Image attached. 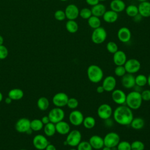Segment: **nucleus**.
Returning a JSON list of instances; mask_svg holds the SVG:
<instances>
[{
    "label": "nucleus",
    "mask_w": 150,
    "mask_h": 150,
    "mask_svg": "<svg viewBox=\"0 0 150 150\" xmlns=\"http://www.w3.org/2000/svg\"><path fill=\"white\" fill-rule=\"evenodd\" d=\"M59 1H63V2H65V1H68V0H59Z\"/></svg>",
    "instance_id": "obj_60"
},
{
    "label": "nucleus",
    "mask_w": 150,
    "mask_h": 150,
    "mask_svg": "<svg viewBox=\"0 0 150 150\" xmlns=\"http://www.w3.org/2000/svg\"><path fill=\"white\" fill-rule=\"evenodd\" d=\"M104 146L113 148L117 146L120 141V137L117 132H110L103 138Z\"/></svg>",
    "instance_id": "obj_6"
},
{
    "label": "nucleus",
    "mask_w": 150,
    "mask_h": 150,
    "mask_svg": "<svg viewBox=\"0 0 150 150\" xmlns=\"http://www.w3.org/2000/svg\"><path fill=\"white\" fill-rule=\"evenodd\" d=\"M111 92V98L115 103L118 105H123L125 103L127 95L123 90L114 89Z\"/></svg>",
    "instance_id": "obj_14"
},
{
    "label": "nucleus",
    "mask_w": 150,
    "mask_h": 150,
    "mask_svg": "<svg viewBox=\"0 0 150 150\" xmlns=\"http://www.w3.org/2000/svg\"><path fill=\"white\" fill-rule=\"evenodd\" d=\"M141 97L143 101H150V90L146 89L141 93Z\"/></svg>",
    "instance_id": "obj_45"
},
{
    "label": "nucleus",
    "mask_w": 150,
    "mask_h": 150,
    "mask_svg": "<svg viewBox=\"0 0 150 150\" xmlns=\"http://www.w3.org/2000/svg\"><path fill=\"white\" fill-rule=\"evenodd\" d=\"M97 115L101 119L104 120L111 118L112 115L113 110L112 107L108 104L104 103L99 105L97 108Z\"/></svg>",
    "instance_id": "obj_9"
},
{
    "label": "nucleus",
    "mask_w": 150,
    "mask_h": 150,
    "mask_svg": "<svg viewBox=\"0 0 150 150\" xmlns=\"http://www.w3.org/2000/svg\"><path fill=\"white\" fill-rule=\"evenodd\" d=\"M48 117L49 118L50 122L53 124H56L57 122L63 120L65 117V113L62 108L56 107L49 111Z\"/></svg>",
    "instance_id": "obj_7"
},
{
    "label": "nucleus",
    "mask_w": 150,
    "mask_h": 150,
    "mask_svg": "<svg viewBox=\"0 0 150 150\" xmlns=\"http://www.w3.org/2000/svg\"><path fill=\"white\" fill-rule=\"evenodd\" d=\"M131 150H144L145 145L143 142L136 140L131 143Z\"/></svg>",
    "instance_id": "obj_37"
},
{
    "label": "nucleus",
    "mask_w": 150,
    "mask_h": 150,
    "mask_svg": "<svg viewBox=\"0 0 150 150\" xmlns=\"http://www.w3.org/2000/svg\"><path fill=\"white\" fill-rule=\"evenodd\" d=\"M69 108L72 109V110H74L76 109L78 105H79V101L77 100V99H76V98H69L66 105Z\"/></svg>",
    "instance_id": "obj_42"
},
{
    "label": "nucleus",
    "mask_w": 150,
    "mask_h": 150,
    "mask_svg": "<svg viewBox=\"0 0 150 150\" xmlns=\"http://www.w3.org/2000/svg\"><path fill=\"white\" fill-rule=\"evenodd\" d=\"M69 98L68 96L65 93L59 92L54 95L52 102L56 107L62 108L67 105Z\"/></svg>",
    "instance_id": "obj_11"
},
{
    "label": "nucleus",
    "mask_w": 150,
    "mask_h": 150,
    "mask_svg": "<svg viewBox=\"0 0 150 150\" xmlns=\"http://www.w3.org/2000/svg\"><path fill=\"white\" fill-rule=\"evenodd\" d=\"M102 17L104 22L108 23H112L117 21L118 18V14L115 11L110 9L106 11Z\"/></svg>",
    "instance_id": "obj_24"
},
{
    "label": "nucleus",
    "mask_w": 150,
    "mask_h": 150,
    "mask_svg": "<svg viewBox=\"0 0 150 150\" xmlns=\"http://www.w3.org/2000/svg\"><path fill=\"white\" fill-rule=\"evenodd\" d=\"M11 101H12V99H11L9 97H8L5 99V102H6L7 104L11 103Z\"/></svg>",
    "instance_id": "obj_52"
},
{
    "label": "nucleus",
    "mask_w": 150,
    "mask_h": 150,
    "mask_svg": "<svg viewBox=\"0 0 150 150\" xmlns=\"http://www.w3.org/2000/svg\"><path fill=\"white\" fill-rule=\"evenodd\" d=\"M101 150H111V149L110 147H108V146H104L103 147V148L101 149Z\"/></svg>",
    "instance_id": "obj_53"
},
{
    "label": "nucleus",
    "mask_w": 150,
    "mask_h": 150,
    "mask_svg": "<svg viewBox=\"0 0 150 150\" xmlns=\"http://www.w3.org/2000/svg\"><path fill=\"white\" fill-rule=\"evenodd\" d=\"M110 7L111 10L119 13L125 11L126 5L122 0H112L110 4Z\"/></svg>",
    "instance_id": "obj_23"
},
{
    "label": "nucleus",
    "mask_w": 150,
    "mask_h": 150,
    "mask_svg": "<svg viewBox=\"0 0 150 150\" xmlns=\"http://www.w3.org/2000/svg\"><path fill=\"white\" fill-rule=\"evenodd\" d=\"M129 125L133 129L139 130L144 127L145 121L141 117H135L132 119Z\"/></svg>",
    "instance_id": "obj_27"
},
{
    "label": "nucleus",
    "mask_w": 150,
    "mask_h": 150,
    "mask_svg": "<svg viewBox=\"0 0 150 150\" xmlns=\"http://www.w3.org/2000/svg\"><path fill=\"white\" fill-rule=\"evenodd\" d=\"M2 98H3V96H2V93L0 92V102L2 100Z\"/></svg>",
    "instance_id": "obj_56"
},
{
    "label": "nucleus",
    "mask_w": 150,
    "mask_h": 150,
    "mask_svg": "<svg viewBox=\"0 0 150 150\" xmlns=\"http://www.w3.org/2000/svg\"><path fill=\"white\" fill-rule=\"evenodd\" d=\"M114 121L121 125H128L134 118L132 110L128 106L120 105L112 112Z\"/></svg>",
    "instance_id": "obj_1"
},
{
    "label": "nucleus",
    "mask_w": 150,
    "mask_h": 150,
    "mask_svg": "<svg viewBox=\"0 0 150 150\" xmlns=\"http://www.w3.org/2000/svg\"><path fill=\"white\" fill-rule=\"evenodd\" d=\"M111 150H118L117 146H115V147H113V148H111Z\"/></svg>",
    "instance_id": "obj_57"
},
{
    "label": "nucleus",
    "mask_w": 150,
    "mask_h": 150,
    "mask_svg": "<svg viewBox=\"0 0 150 150\" xmlns=\"http://www.w3.org/2000/svg\"><path fill=\"white\" fill-rule=\"evenodd\" d=\"M117 148L118 150H131V144L127 141H120Z\"/></svg>",
    "instance_id": "obj_40"
},
{
    "label": "nucleus",
    "mask_w": 150,
    "mask_h": 150,
    "mask_svg": "<svg viewBox=\"0 0 150 150\" xmlns=\"http://www.w3.org/2000/svg\"><path fill=\"white\" fill-rule=\"evenodd\" d=\"M138 13L143 18L150 16V2L146 1L140 2L138 6Z\"/></svg>",
    "instance_id": "obj_21"
},
{
    "label": "nucleus",
    "mask_w": 150,
    "mask_h": 150,
    "mask_svg": "<svg viewBox=\"0 0 150 150\" xmlns=\"http://www.w3.org/2000/svg\"><path fill=\"white\" fill-rule=\"evenodd\" d=\"M43 127V124L42 123L41 120L34 119L30 121V128L32 130L35 131H38L42 129Z\"/></svg>",
    "instance_id": "obj_35"
},
{
    "label": "nucleus",
    "mask_w": 150,
    "mask_h": 150,
    "mask_svg": "<svg viewBox=\"0 0 150 150\" xmlns=\"http://www.w3.org/2000/svg\"><path fill=\"white\" fill-rule=\"evenodd\" d=\"M8 97L12 100H19L23 97V91L19 88H13L9 91Z\"/></svg>",
    "instance_id": "obj_26"
},
{
    "label": "nucleus",
    "mask_w": 150,
    "mask_h": 150,
    "mask_svg": "<svg viewBox=\"0 0 150 150\" xmlns=\"http://www.w3.org/2000/svg\"><path fill=\"white\" fill-rule=\"evenodd\" d=\"M49 144L47 139L42 135H36L33 139V144L35 148L39 150L45 149L46 147Z\"/></svg>",
    "instance_id": "obj_15"
},
{
    "label": "nucleus",
    "mask_w": 150,
    "mask_h": 150,
    "mask_svg": "<svg viewBox=\"0 0 150 150\" xmlns=\"http://www.w3.org/2000/svg\"><path fill=\"white\" fill-rule=\"evenodd\" d=\"M125 11L126 14L128 16L133 18L138 13V6L134 5V4L129 5L128 6L125 7Z\"/></svg>",
    "instance_id": "obj_32"
},
{
    "label": "nucleus",
    "mask_w": 150,
    "mask_h": 150,
    "mask_svg": "<svg viewBox=\"0 0 150 150\" xmlns=\"http://www.w3.org/2000/svg\"><path fill=\"white\" fill-rule=\"evenodd\" d=\"M79 9L73 4L68 5L64 10L66 17L68 20H76L79 16Z\"/></svg>",
    "instance_id": "obj_13"
},
{
    "label": "nucleus",
    "mask_w": 150,
    "mask_h": 150,
    "mask_svg": "<svg viewBox=\"0 0 150 150\" xmlns=\"http://www.w3.org/2000/svg\"><path fill=\"white\" fill-rule=\"evenodd\" d=\"M56 131L60 135H67L70 131V126L66 121L62 120L55 124Z\"/></svg>",
    "instance_id": "obj_22"
},
{
    "label": "nucleus",
    "mask_w": 150,
    "mask_h": 150,
    "mask_svg": "<svg viewBox=\"0 0 150 150\" xmlns=\"http://www.w3.org/2000/svg\"><path fill=\"white\" fill-rule=\"evenodd\" d=\"M77 150H93L91 146L88 141H82L77 146Z\"/></svg>",
    "instance_id": "obj_39"
},
{
    "label": "nucleus",
    "mask_w": 150,
    "mask_h": 150,
    "mask_svg": "<svg viewBox=\"0 0 150 150\" xmlns=\"http://www.w3.org/2000/svg\"><path fill=\"white\" fill-rule=\"evenodd\" d=\"M45 150H56V148L54 145L49 144L46 147Z\"/></svg>",
    "instance_id": "obj_51"
},
{
    "label": "nucleus",
    "mask_w": 150,
    "mask_h": 150,
    "mask_svg": "<svg viewBox=\"0 0 150 150\" xmlns=\"http://www.w3.org/2000/svg\"><path fill=\"white\" fill-rule=\"evenodd\" d=\"M118 39L122 43L128 42L131 38V30L127 27H121L117 32Z\"/></svg>",
    "instance_id": "obj_17"
},
{
    "label": "nucleus",
    "mask_w": 150,
    "mask_h": 150,
    "mask_svg": "<svg viewBox=\"0 0 150 150\" xmlns=\"http://www.w3.org/2000/svg\"><path fill=\"white\" fill-rule=\"evenodd\" d=\"M54 17L57 21H64L66 18L64 11H63V10H61V9L57 10L54 12Z\"/></svg>",
    "instance_id": "obj_43"
},
{
    "label": "nucleus",
    "mask_w": 150,
    "mask_h": 150,
    "mask_svg": "<svg viewBox=\"0 0 150 150\" xmlns=\"http://www.w3.org/2000/svg\"><path fill=\"white\" fill-rule=\"evenodd\" d=\"M106 49L109 53L112 54L115 53L117 50H118L117 44L113 41H110L107 43Z\"/></svg>",
    "instance_id": "obj_38"
},
{
    "label": "nucleus",
    "mask_w": 150,
    "mask_h": 150,
    "mask_svg": "<svg viewBox=\"0 0 150 150\" xmlns=\"http://www.w3.org/2000/svg\"><path fill=\"white\" fill-rule=\"evenodd\" d=\"M117 84V80L112 76H108L105 77L102 83V86L104 87L105 91L110 92L112 91Z\"/></svg>",
    "instance_id": "obj_16"
},
{
    "label": "nucleus",
    "mask_w": 150,
    "mask_h": 150,
    "mask_svg": "<svg viewBox=\"0 0 150 150\" xmlns=\"http://www.w3.org/2000/svg\"><path fill=\"white\" fill-rule=\"evenodd\" d=\"M112 60L116 66H124L127 60V55L124 51L118 50L113 54Z\"/></svg>",
    "instance_id": "obj_20"
},
{
    "label": "nucleus",
    "mask_w": 150,
    "mask_h": 150,
    "mask_svg": "<svg viewBox=\"0 0 150 150\" xmlns=\"http://www.w3.org/2000/svg\"><path fill=\"white\" fill-rule=\"evenodd\" d=\"M56 127L55 124L51 122L45 124L44 127V132L48 137H52L56 133Z\"/></svg>",
    "instance_id": "obj_31"
},
{
    "label": "nucleus",
    "mask_w": 150,
    "mask_h": 150,
    "mask_svg": "<svg viewBox=\"0 0 150 150\" xmlns=\"http://www.w3.org/2000/svg\"><path fill=\"white\" fill-rule=\"evenodd\" d=\"M88 142L92 148L95 150H100L104 146L103 138L97 135H93L90 137Z\"/></svg>",
    "instance_id": "obj_19"
},
{
    "label": "nucleus",
    "mask_w": 150,
    "mask_h": 150,
    "mask_svg": "<svg viewBox=\"0 0 150 150\" xmlns=\"http://www.w3.org/2000/svg\"><path fill=\"white\" fill-rule=\"evenodd\" d=\"M121 81L122 86L127 89H130L135 86V76L132 74L127 73L121 77Z\"/></svg>",
    "instance_id": "obj_18"
},
{
    "label": "nucleus",
    "mask_w": 150,
    "mask_h": 150,
    "mask_svg": "<svg viewBox=\"0 0 150 150\" xmlns=\"http://www.w3.org/2000/svg\"><path fill=\"white\" fill-rule=\"evenodd\" d=\"M107 33L106 30L103 27H99L94 29L91 33V39L92 42L96 44L100 45L105 42L107 39Z\"/></svg>",
    "instance_id": "obj_5"
},
{
    "label": "nucleus",
    "mask_w": 150,
    "mask_h": 150,
    "mask_svg": "<svg viewBox=\"0 0 150 150\" xmlns=\"http://www.w3.org/2000/svg\"><path fill=\"white\" fill-rule=\"evenodd\" d=\"M143 17L138 13L137 15H135L134 17H133V20L136 22H139L142 20V18Z\"/></svg>",
    "instance_id": "obj_48"
},
{
    "label": "nucleus",
    "mask_w": 150,
    "mask_h": 150,
    "mask_svg": "<svg viewBox=\"0 0 150 150\" xmlns=\"http://www.w3.org/2000/svg\"><path fill=\"white\" fill-rule=\"evenodd\" d=\"M8 55V50L3 45H0V59L3 60L7 57Z\"/></svg>",
    "instance_id": "obj_44"
},
{
    "label": "nucleus",
    "mask_w": 150,
    "mask_h": 150,
    "mask_svg": "<svg viewBox=\"0 0 150 150\" xmlns=\"http://www.w3.org/2000/svg\"><path fill=\"white\" fill-rule=\"evenodd\" d=\"M96 120L95 118L92 116H87L84 118L82 124L86 128V129H90L94 127L96 125Z\"/></svg>",
    "instance_id": "obj_30"
},
{
    "label": "nucleus",
    "mask_w": 150,
    "mask_h": 150,
    "mask_svg": "<svg viewBox=\"0 0 150 150\" xmlns=\"http://www.w3.org/2000/svg\"><path fill=\"white\" fill-rule=\"evenodd\" d=\"M106 0H99V1H101V2H103V1H105Z\"/></svg>",
    "instance_id": "obj_61"
},
{
    "label": "nucleus",
    "mask_w": 150,
    "mask_h": 150,
    "mask_svg": "<svg viewBox=\"0 0 150 150\" xmlns=\"http://www.w3.org/2000/svg\"><path fill=\"white\" fill-rule=\"evenodd\" d=\"M87 23L88 26L93 29L101 26V20L100 18L94 15H91L87 19Z\"/></svg>",
    "instance_id": "obj_29"
},
{
    "label": "nucleus",
    "mask_w": 150,
    "mask_h": 150,
    "mask_svg": "<svg viewBox=\"0 0 150 150\" xmlns=\"http://www.w3.org/2000/svg\"><path fill=\"white\" fill-rule=\"evenodd\" d=\"M87 75L91 83H98L103 80L104 73L102 69L98 65L91 64L87 69Z\"/></svg>",
    "instance_id": "obj_3"
},
{
    "label": "nucleus",
    "mask_w": 150,
    "mask_h": 150,
    "mask_svg": "<svg viewBox=\"0 0 150 150\" xmlns=\"http://www.w3.org/2000/svg\"><path fill=\"white\" fill-rule=\"evenodd\" d=\"M135 86L142 87L147 84V77L142 74H139L135 77Z\"/></svg>",
    "instance_id": "obj_34"
},
{
    "label": "nucleus",
    "mask_w": 150,
    "mask_h": 150,
    "mask_svg": "<svg viewBox=\"0 0 150 150\" xmlns=\"http://www.w3.org/2000/svg\"><path fill=\"white\" fill-rule=\"evenodd\" d=\"M84 118L83 114L80 111L77 110L71 111L69 115V120L70 124L76 127L80 126L82 124Z\"/></svg>",
    "instance_id": "obj_10"
},
{
    "label": "nucleus",
    "mask_w": 150,
    "mask_h": 150,
    "mask_svg": "<svg viewBox=\"0 0 150 150\" xmlns=\"http://www.w3.org/2000/svg\"><path fill=\"white\" fill-rule=\"evenodd\" d=\"M96 91H97V92L98 93H100V94L103 93H104V92L105 91L104 88V87L102 86V85H101V86H98L96 88Z\"/></svg>",
    "instance_id": "obj_50"
},
{
    "label": "nucleus",
    "mask_w": 150,
    "mask_h": 150,
    "mask_svg": "<svg viewBox=\"0 0 150 150\" xmlns=\"http://www.w3.org/2000/svg\"><path fill=\"white\" fill-rule=\"evenodd\" d=\"M94 150H95V149H94Z\"/></svg>",
    "instance_id": "obj_63"
},
{
    "label": "nucleus",
    "mask_w": 150,
    "mask_h": 150,
    "mask_svg": "<svg viewBox=\"0 0 150 150\" xmlns=\"http://www.w3.org/2000/svg\"><path fill=\"white\" fill-rule=\"evenodd\" d=\"M142 101L141 92L134 90L127 95L125 104L132 110H135L141 107Z\"/></svg>",
    "instance_id": "obj_2"
},
{
    "label": "nucleus",
    "mask_w": 150,
    "mask_h": 150,
    "mask_svg": "<svg viewBox=\"0 0 150 150\" xmlns=\"http://www.w3.org/2000/svg\"><path fill=\"white\" fill-rule=\"evenodd\" d=\"M147 84L150 87V74L147 77Z\"/></svg>",
    "instance_id": "obj_55"
},
{
    "label": "nucleus",
    "mask_w": 150,
    "mask_h": 150,
    "mask_svg": "<svg viewBox=\"0 0 150 150\" xmlns=\"http://www.w3.org/2000/svg\"><path fill=\"white\" fill-rule=\"evenodd\" d=\"M69 150H77V149H76V148H71V149H70Z\"/></svg>",
    "instance_id": "obj_59"
},
{
    "label": "nucleus",
    "mask_w": 150,
    "mask_h": 150,
    "mask_svg": "<svg viewBox=\"0 0 150 150\" xmlns=\"http://www.w3.org/2000/svg\"><path fill=\"white\" fill-rule=\"evenodd\" d=\"M38 108L42 111L46 110L49 106V100L45 97H40L37 102Z\"/></svg>",
    "instance_id": "obj_33"
},
{
    "label": "nucleus",
    "mask_w": 150,
    "mask_h": 150,
    "mask_svg": "<svg viewBox=\"0 0 150 150\" xmlns=\"http://www.w3.org/2000/svg\"><path fill=\"white\" fill-rule=\"evenodd\" d=\"M124 66L127 73L134 74L140 70L141 63L138 60L131 58L127 60Z\"/></svg>",
    "instance_id": "obj_8"
},
{
    "label": "nucleus",
    "mask_w": 150,
    "mask_h": 150,
    "mask_svg": "<svg viewBox=\"0 0 150 150\" xmlns=\"http://www.w3.org/2000/svg\"><path fill=\"white\" fill-rule=\"evenodd\" d=\"M86 3L91 6H94L99 3V0H86Z\"/></svg>",
    "instance_id": "obj_47"
},
{
    "label": "nucleus",
    "mask_w": 150,
    "mask_h": 150,
    "mask_svg": "<svg viewBox=\"0 0 150 150\" xmlns=\"http://www.w3.org/2000/svg\"><path fill=\"white\" fill-rule=\"evenodd\" d=\"M19 150H26V149H19Z\"/></svg>",
    "instance_id": "obj_62"
},
{
    "label": "nucleus",
    "mask_w": 150,
    "mask_h": 150,
    "mask_svg": "<svg viewBox=\"0 0 150 150\" xmlns=\"http://www.w3.org/2000/svg\"><path fill=\"white\" fill-rule=\"evenodd\" d=\"M67 31L70 33H75L79 30V25L75 20H68L65 25Z\"/></svg>",
    "instance_id": "obj_28"
},
{
    "label": "nucleus",
    "mask_w": 150,
    "mask_h": 150,
    "mask_svg": "<svg viewBox=\"0 0 150 150\" xmlns=\"http://www.w3.org/2000/svg\"><path fill=\"white\" fill-rule=\"evenodd\" d=\"M41 121H42V123L43 124V125H44V124L45 125V124H46L50 122V120H49V118L48 115H47V116H44V117H43L42 118V119H41Z\"/></svg>",
    "instance_id": "obj_49"
},
{
    "label": "nucleus",
    "mask_w": 150,
    "mask_h": 150,
    "mask_svg": "<svg viewBox=\"0 0 150 150\" xmlns=\"http://www.w3.org/2000/svg\"><path fill=\"white\" fill-rule=\"evenodd\" d=\"M82 135L80 131L77 129H73L70 131L67 134L66 139L64 142L66 145L70 146H77L81 141Z\"/></svg>",
    "instance_id": "obj_4"
},
{
    "label": "nucleus",
    "mask_w": 150,
    "mask_h": 150,
    "mask_svg": "<svg viewBox=\"0 0 150 150\" xmlns=\"http://www.w3.org/2000/svg\"><path fill=\"white\" fill-rule=\"evenodd\" d=\"M3 43H4V38L1 35H0V45H3Z\"/></svg>",
    "instance_id": "obj_54"
},
{
    "label": "nucleus",
    "mask_w": 150,
    "mask_h": 150,
    "mask_svg": "<svg viewBox=\"0 0 150 150\" xmlns=\"http://www.w3.org/2000/svg\"><path fill=\"white\" fill-rule=\"evenodd\" d=\"M92 15L97 16V17H101L104 15V13L105 12L106 7L103 4L98 3L97 5L91 6V8Z\"/></svg>",
    "instance_id": "obj_25"
},
{
    "label": "nucleus",
    "mask_w": 150,
    "mask_h": 150,
    "mask_svg": "<svg viewBox=\"0 0 150 150\" xmlns=\"http://www.w3.org/2000/svg\"><path fill=\"white\" fill-rule=\"evenodd\" d=\"M15 128L19 132L28 133L31 130L30 121L26 118H20L15 124Z\"/></svg>",
    "instance_id": "obj_12"
},
{
    "label": "nucleus",
    "mask_w": 150,
    "mask_h": 150,
    "mask_svg": "<svg viewBox=\"0 0 150 150\" xmlns=\"http://www.w3.org/2000/svg\"><path fill=\"white\" fill-rule=\"evenodd\" d=\"M92 15L91 9L83 8L79 11V16L84 19H88Z\"/></svg>",
    "instance_id": "obj_36"
},
{
    "label": "nucleus",
    "mask_w": 150,
    "mask_h": 150,
    "mask_svg": "<svg viewBox=\"0 0 150 150\" xmlns=\"http://www.w3.org/2000/svg\"><path fill=\"white\" fill-rule=\"evenodd\" d=\"M127 73L125 69L124 66H116L114 69V74L117 77H122Z\"/></svg>",
    "instance_id": "obj_41"
},
{
    "label": "nucleus",
    "mask_w": 150,
    "mask_h": 150,
    "mask_svg": "<svg viewBox=\"0 0 150 150\" xmlns=\"http://www.w3.org/2000/svg\"><path fill=\"white\" fill-rule=\"evenodd\" d=\"M104 124L107 127H111L113 125V124H114L113 120L111 118H107L106 120H104Z\"/></svg>",
    "instance_id": "obj_46"
},
{
    "label": "nucleus",
    "mask_w": 150,
    "mask_h": 150,
    "mask_svg": "<svg viewBox=\"0 0 150 150\" xmlns=\"http://www.w3.org/2000/svg\"><path fill=\"white\" fill-rule=\"evenodd\" d=\"M138 1H139V2H144V1H146L148 0H137Z\"/></svg>",
    "instance_id": "obj_58"
}]
</instances>
